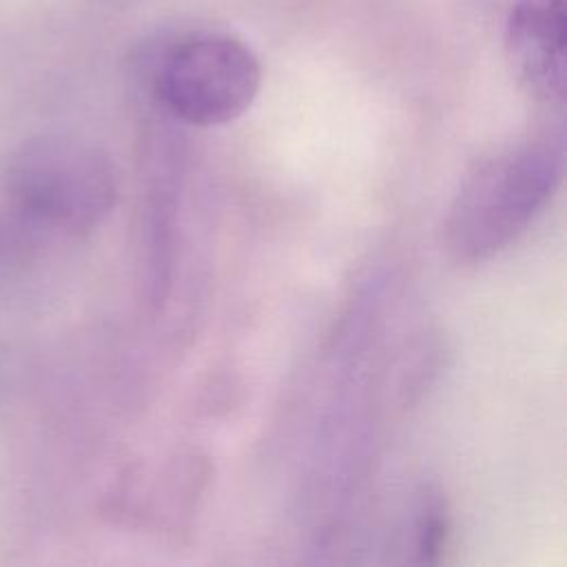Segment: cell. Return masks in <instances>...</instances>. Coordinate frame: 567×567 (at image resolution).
I'll return each instance as SVG.
<instances>
[{
    "label": "cell",
    "instance_id": "1",
    "mask_svg": "<svg viewBox=\"0 0 567 567\" xmlns=\"http://www.w3.org/2000/svg\"><path fill=\"white\" fill-rule=\"evenodd\" d=\"M563 140L536 135L478 159L461 179L445 217V248L481 264L514 244L563 179Z\"/></svg>",
    "mask_w": 567,
    "mask_h": 567
},
{
    "label": "cell",
    "instance_id": "2",
    "mask_svg": "<svg viewBox=\"0 0 567 567\" xmlns=\"http://www.w3.org/2000/svg\"><path fill=\"white\" fill-rule=\"evenodd\" d=\"M7 193L33 221L84 235L115 208L120 173L106 151L69 135H44L11 155Z\"/></svg>",
    "mask_w": 567,
    "mask_h": 567
},
{
    "label": "cell",
    "instance_id": "3",
    "mask_svg": "<svg viewBox=\"0 0 567 567\" xmlns=\"http://www.w3.org/2000/svg\"><path fill=\"white\" fill-rule=\"evenodd\" d=\"M261 89L255 51L224 31L190 33L155 62L151 91L162 109L190 126H221L244 115Z\"/></svg>",
    "mask_w": 567,
    "mask_h": 567
},
{
    "label": "cell",
    "instance_id": "4",
    "mask_svg": "<svg viewBox=\"0 0 567 567\" xmlns=\"http://www.w3.org/2000/svg\"><path fill=\"white\" fill-rule=\"evenodd\" d=\"M565 0H516L505 24V58L518 84L540 102L565 93Z\"/></svg>",
    "mask_w": 567,
    "mask_h": 567
},
{
    "label": "cell",
    "instance_id": "5",
    "mask_svg": "<svg viewBox=\"0 0 567 567\" xmlns=\"http://www.w3.org/2000/svg\"><path fill=\"white\" fill-rule=\"evenodd\" d=\"M450 540V516L439 492L425 489L419 496L412 518L410 549L416 563H439Z\"/></svg>",
    "mask_w": 567,
    "mask_h": 567
}]
</instances>
